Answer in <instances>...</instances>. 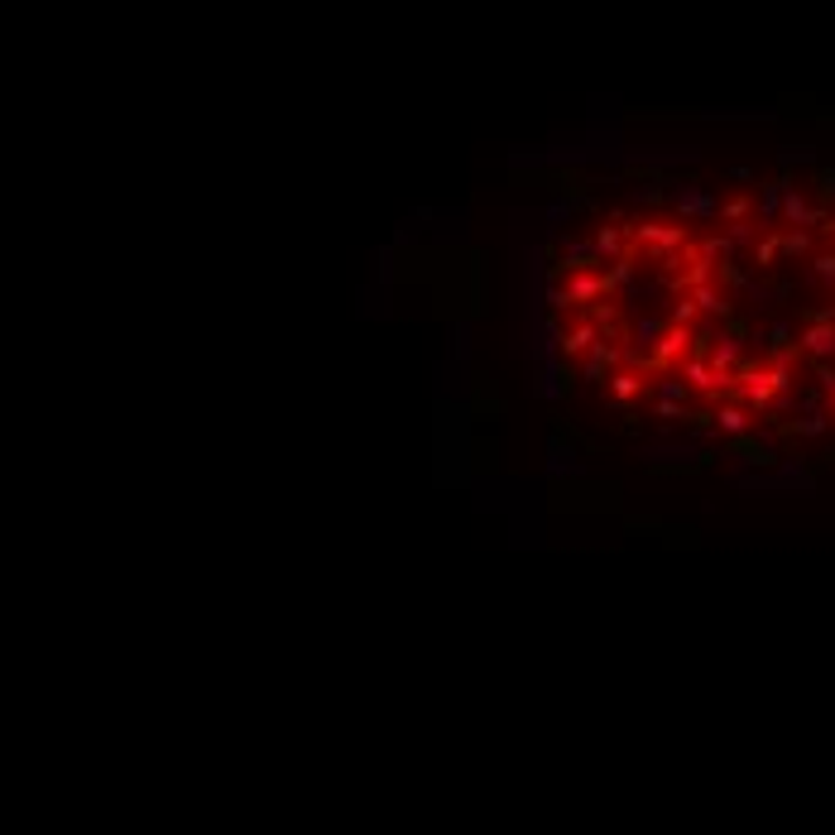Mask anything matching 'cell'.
<instances>
[{
  "instance_id": "obj_1",
  "label": "cell",
  "mask_w": 835,
  "mask_h": 835,
  "mask_svg": "<svg viewBox=\"0 0 835 835\" xmlns=\"http://www.w3.org/2000/svg\"><path fill=\"white\" fill-rule=\"evenodd\" d=\"M605 298V274L596 269H571L567 279L553 288V308H590Z\"/></svg>"
},
{
  "instance_id": "obj_2",
  "label": "cell",
  "mask_w": 835,
  "mask_h": 835,
  "mask_svg": "<svg viewBox=\"0 0 835 835\" xmlns=\"http://www.w3.org/2000/svg\"><path fill=\"white\" fill-rule=\"evenodd\" d=\"M619 365H625V346L596 341V346H590V355L581 360V380H586V384H605Z\"/></svg>"
},
{
  "instance_id": "obj_3",
  "label": "cell",
  "mask_w": 835,
  "mask_h": 835,
  "mask_svg": "<svg viewBox=\"0 0 835 835\" xmlns=\"http://www.w3.org/2000/svg\"><path fill=\"white\" fill-rule=\"evenodd\" d=\"M600 341V331H596V322L586 317V308L576 312V322L571 327H561V341H557V351L567 355V360H586L590 355V346Z\"/></svg>"
},
{
  "instance_id": "obj_4",
  "label": "cell",
  "mask_w": 835,
  "mask_h": 835,
  "mask_svg": "<svg viewBox=\"0 0 835 835\" xmlns=\"http://www.w3.org/2000/svg\"><path fill=\"white\" fill-rule=\"evenodd\" d=\"M643 374L639 370H629V365H619L615 374H610V380H605V399H610V403H633V399H639L643 394Z\"/></svg>"
}]
</instances>
